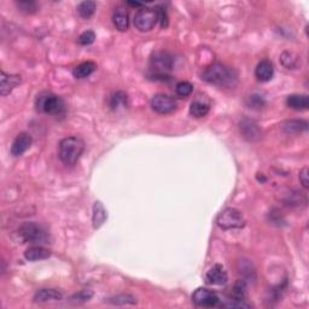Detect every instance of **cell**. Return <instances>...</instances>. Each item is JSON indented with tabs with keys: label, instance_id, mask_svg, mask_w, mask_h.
Wrapping results in <instances>:
<instances>
[{
	"label": "cell",
	"instance_id": "obj_31",
	"mask_svg": "<svg viewBox=\"0 0 309 309\" xmlns=\"http://www.w3.org/2000/svg\"><path fill=\"white\" fill-rule=\"evenodd\" d=\"M17 8L20 9L21 13L25 14H34L37 13V4L34 2H28V0H20V2H16Z\"/></svg>",
	"mask_w": 309,
	"mask_h": 309
},
{
	"label": "cell",
	"instance_id": "obj_7",
	"mask_svg": "<svg viewBox=\"0 0 309 309\" xmlns=\"http://www.w3.org/2000/svg\"><path fill=\"white\" fill-rule=\"evenodd\" d=\"M158 22L157 14L156 10H152L150 8H143L138 10L135 14L133 23L134 27L139 32H150L154 29L156 23Z\"/></svg>",
	"mask_w": 309,
	"mask_h": 309
},
{
	"label": "cell",
	"instance_id": "obj_33",
	"mask_svg": "<svg viewBox=\"0 0 309 309\" xmlns=\"http://www.w3.org/2000/svg\"><path fill=\"white\" fill-rule=\"evenodd\" d=\"M156 14H157V20L160 22L161 28H167L168 27V14H167L166 9H163L162 7H158L157 10H156Z\"/></svg>",
	"mask_w": 309,
	"mask_h": 309
},
{
	"label": "cell",
	"instance_id": "obj_2",
	"mask_svg": "<svg viewBox=\"0 0 309 309\" xmlns=\"http://www.w3.org/2000/svg\"><path fill=\"white\" fill-rule=\"evenodd\" d=\"M85 151V143L79 137H67L60 141L58 155L63 163L73 166L80 160Z\"/></svg>",
	"mask_w": 309,
	"mask_h": 309
},
{
	"label": "cell",
	"instance_id": "obj_29",
	"mask_svg": "<svg viewBox=\"0 0 309 309\" xmlns=\"http://www.w3.org/2000/svg\"><path fill=\"white\" fill-rule=\"evenodd\" d=\"M246 296V282L243 279H239V280L235 281L233 290H232V295L231 297L238 299H245Z\"/></svg>",
	"mask_w": 309,
	"mask_h": 309
},
{
	"label": "cell",
	"instance_id": "obj_21",
	"mask_svg": "<svg viewBox=\"0 0 309 309\" xmlns=\"http://www.w3.org/2000/svg\"><path fill=\"white\" fill-rule=\"evenodd\" d=\"M209 110H210V105L207 102L199 101V99H195L190 105V114L193 117L201 119V117L207 116Z\"/></svg>",
	"mask_w": 309,
	"mask_h": 309
},
{
	"label": "cell",
	"instance_id": "obj_16",
	"mask_svg": "<svg viewBox=\"0 0 309 309\" xmlns=\"http://www.w3.org/2000/svg\"><path fill=\"white\" fill-rule=\"evenodd\" d=\"M63 298V295L60 291L55 289H40L35 292L34 295V302H56L61 301Z\"/></svg>",
	"mask_w": 309,
	"mask_h": 309
},
{
	"label": "cell",
	"instance_id": "obj_6",
	"mask_svg": "<svg viewBox=\"0 0 309 309\" xmlns=\"http://www.w3.org/2000/svg\"><path fill=\"white\" fill-rule=\"evenodd\" d=\"M174 66L173 56L164 51L155 52L150 60V69L154 76H166Z\"/></svg>",
	"mask_w": 309,
	"mask_h": 309
},
{
	"label": "cell",
	"instance_id": "obj_4",
	"mask_svg": "<svg viewBox=\"0 0 309 309\" xmlns=\"http://www.w3.org/2000/svg\"><path fill=\"white\" fill-rule=\"evenodd\" d=\"M20 237L25 243H29L31 245H45L49 243V234L35 222H25L19 229Z\"/></svg>",
	"mask_w": 309,
	"mask_h": 309
},
{
	"label": "cell",
	"instance_id": "obj_5",
	"mask_svg": "<svg viewBox=\"0 0 309 309\" xmlns=\"http://www.w3.org/2000/svg\"><path fill=\"white\" fill-rule=\"evenodd\" d=\"M216 223L222 229H240L245 226V220L239 210L234 208H226L219 214Z\"/></svg>",
	"mask_w": 309,
	"mask_h": 309
},
{
	"label": "cell",
	"instance_id": "obj_12",
	"mask_svg": "<svg viewBox=\"0 0 309 309\" xmlns=\"http://www.w3.org/2000/svg\"><path fill=\"white\" fill-rule=\"evenodd\" d=\"M21 82H22V79L20 75L7 74L4 70H2V73H0V94L3 97L8 96L19 86Z\"/></svg>",
	"mask_w": 309,
	"mask_h": 309
},
{
	"label": "cell",
	"instance_id": "obj_19",
	"mask_svg": "<svg viewBox=\"0 0 309 309\" xmlns=\"http://www.w3.org/2000/svg\"><path fill=\"white\" fill-rule=\"evenodd\" d=\"M97 69V64L94 62L87 61V62H82V63L79 64L74 68L73 70V75L76 79H85L88 78L91 74H93L94 70Z\"/></svg>",
	"mask_w": 309,
	"mask_h": 309
},
{
	"label": "cell",
	"instance_id": "obj_10",
	"mask_svg": "<svg viewBox=\"0 0 309 309\" xmlns=\"http://www.w3.org/2000/svg\"><path fill=\"white\" fill-rule=\"evenodd\" d=\"M239 131L248 141H257L262 137V129L254 120L243 119L239 122Z\"/></svg>",
	"mask_w": 309,
	"mask_h": 309
},
{
	"label": "cell",
	"instance_id": "obj_26",
	"mask_svg": "<svg viewBox=\"0 0 309 309\" xmlns=\"http://www.w3.org/2000/svg\"><path fill=\"white\" fill-rule=\"evenodd\" d=\"M96 3L91 2V0H87V2H82L78 5V14L80 15L81 19H90V17L93 16V14L96 13Z\"/></svg>",
	"mask_w": 309,
	"mask_h": 309
},
{
	"label": "cell",
	"instance_id": "obj_27",
	"mask_svg": "<svg viewBox=\"0 0 309 309\" xmlns=\"http://www.w3.org/2000/svg\"><path fill=\"white\" fill-rule=\"evenodd\" d=\"M220 302H221V307L223 308H232V309H248L251 308V304L245 302V299H238L233 298V297H228L227 299H221L220 298Z\"/></svg>",
	"mask_w": 309,
	"mask_h": 309
},
{
	"label": "cell",
	"instance_id": "obj_28",
	"mask_svg": "<svg viewBox=\"0 0 309 309\" xmlns=\"http://www.w3.org/2000/svg\"><path fill=\"white\" fill-rule=\"evenodd\" d=\"M109 303L111 304H117V305H123V304H135L137 303V298L134 296L128 295V293H122V295H117L115 297L108 299Z\"/></svg>",
	"mask_w": 309,
	"mask_h": 309
},
{
	"label": "cell",
	"instance_id": "obj_24",
	"mask_svg": "<svg viewBox=\"0 0 309 309\" xmlns=\"http://www.w3.org/2000/svg\"><path fill=\"white\" fill-rule=\"evenodd\" d=\"M280 61L282 66L286 69H297L298 67H301V57L293 54V52H282L280 56Z\"/></svg>",
	"mask_w": 309,
	"mask_h": 309
},
{
	"label": "cell",
	"instance_id": "obj_32",
	"mask_svg": "<svg viewBox=\"0 0 309 309\" xmlns=\"http://www.w3.org/2000/svg\"><path fill=\"white\" fill-rule=\"evenodd\" d=\"M94 40H96V34H94V32L92 31H86L84 32V33L80 34V37H79V44L82 46H87L91 45V44L94 43Z\"/></svg>",
	"mask_w": 309,
	"mask_h": 309
},
{
	"label": "cell",
	"instance_id": "obj_34",
	"mask_svg": "<svg viewBox=\"0 0 309 309\" xmlns=\"http://www.w3.org/2000/svg\"><path fill=\"white\" fill-rule=\"evenodd\" d=\"M250 108H262L263 105V99L262 97L257 96V94H254V96H250Z\"/></svg>",
	"mask_w": 309,
	"mask_h": 309
},
{
	"label": "cell",
	"instance_id": "obj_30",
	"mask_svg": "<svg viewBox=\"0 0 309 309\" xmlns=\"http://www.w3.org/2000/svg\"><path fill=\"white\" fill-rule=\"evenodd\" d=\"M193 91L192 84H190L188 81H180L176 84L175 86V92L179 97L181 98H185V97H188Z\"/></svg>",
	"mask_w": 309,
	"mask_h": 309
},
{
	"label": "cell",
	"instance_id": "obj_1",
	"mask_svg": "<svg viewBox=\"0 0 309 309\" xmlns=\"http://www.w3.org/2000/svg\"><path fill=\"white\" fill-rule=\"evenodd\" d=\"M202 79L219 87H233L238 81V74L232 68L216 62L205 68L202 73Z\"/></svg>",
	"mask_w": 309,
	"mask_h": 309
},
{
	"label": "cell",
	"instance_id": "obj_11",
	"mask_svg": "<svg viewBox=\"0 0 309 309\" xmlns=\"http://www.w3.org/2000/svg\"><path fill=\"white\" fill-rule=\"evenodd\" d=\"M32 143H33L32 135L29 133H26V132H22V133H20L15 138L13 145H11V155H13L14 157H20V156H22L31 148Z\"/></svg>",
	"mask_w": 309,
	"mask_h": 309
},
{
	"label": "cell",
	"instance_id": "obj_36",
	"mask_svg": "<svg viewBox=\"0 0 309 309\" xmlns=\"http://www.w3.org/2000/svg\"><path fill=\"white\" fill-rule=\"evenodd\" d=\"M128 5H131V7H133V8H140V9H143V7H144V4H141V3H134V2H128L127 3Z\"/></svg>",
	"mask_w": 309,
	"mask_h": 309
},
{
	"label": "cell",
	"instance_id": "obj_9",
	"mask_svg": "<svg viewBox=\"0 0 309 309\" xmlns=\"http://www.w3.org/2000/svg\"><path fill=\"white\" fill-rule=\"evenodd\" d=\"M176 101L173 97L168 94H156L154 98L151 99V108L152 110L158 114H169L176 109Z\"/></svg>",
	"mask_w": 309,
	"mask_h": 309
},
{
	"label": "cell",
	"instance_id": "obj_20",
	"mask_svg": "<svg viewBox=\"0 0 309 309\" xmlns=\"http://www.w3.org/2000/svg\"><path fill=\"white\" fill-rule=\"evenodd\" d=\"M128 104V97L127 94L122 91H117L111 94L110 99H109V107H110L111 110L117 111L121 110V109H125Z\"/></svg>",
	"mask_w": 309,
	"mask_h": 309
},
{
	"label": "cell",
	"instance_id": "obj_35",
	"mask_svg": "<svg viewBox=\"0 0 309 309\" xmlns=\"http://www.w3.org/2000/svg\"><path fill=\"white\" fill-rule=\"evenodd\" d=\"M299 181H301L302 186L307 190L308 188V168L307 167H304L301 172H299Z\"/></svg>",
	"mask_w": 309,
	"mask_h": 309
},
{
	"label": "cell",
	"instance_id": "obj_22",
	"mask_svg": "<svg viewBox=\"0 0 309 309\" xmlns=\"http://www.w3.org/2000/svg\"><path fill=\"white\" fill-rule=\"evenodd\" d=\"M307 128L308 123L307 121H303V120H290V121L282 123V129L287 134L299 133V132L307 131Z\"/></svg>",
	"mask_w": 309,
	"mask_h": 309
},
{
	"label": "cell",
	"instance_id": "obj_25",
	"mask_svg": "<svg viewBox=\"0 0 309 309\" xmlns=\"http://www.w3.org/2000/svg\"><path fill=\"white\" fill-rule=\"evenodd\" d=\"M284 202L285 204L291 205V207H299L301 204H307V197L297 191H290L289 193H286Z\"/></svg>",
	"mask_w": 309,
	"mask_h": 309
},
{
	"label": "cell",
	"instance_id": "obj_23",
	"mask_svg": "<svg viewBox=\"0 0 309 309\" xmlns=\"http://www.w3.org/2000/svg\"><path fill=\"white\" fill-rule=\"evenodd\" d=\"M107 220V210L101 202H96L93 205V215H92V222L94 228H99L103 223Z\"/></svg>",
	"mask_w": 309,
	"mask_h": 309
},
{
	"label": "cell",
	"instance_id": "obj_15",
	"mask_svg": "<svg viewBox=\"0 0 309 309\" xmlns=\"http://www.w3.org/2000/svg\"><path fill=\"white\" fill-rule=\"evenodd\" d=\"M50 256H51V251H50L49 249L44 248L43 245H32L31 248H28L25 251L26 260L32 261V262L46 260Z\"/></svg>",
	"mask_w": 309,
	"mask_h": 309
},
{
	"label": "cell",
	"instance_id": "obj_3",
	"mask_svg": "<svg viewBox=\"0 0 309 309\" xmlns=\"http://www.w3.org/2000/svg\"><path fill=\"white\" fill-rule=\"evenodd\" d=\"M35 107L39 113L51 115V116H63L66 114V103L60 96L52 92L38 94L35 99Z\"/></svg>",
	"mask_w": 309,
	"mask_h": 309
},
{
	"label": "cell",
	"instance_id": "obj_17",
	"mask_svg": "<svg viewBox=\"0 0 309 309\" xmlns=\"http://www.w3.org/2000/svg\"><path fill=\"white\" fill-rule=\"evenodd\" d=\"M286 104L293 110H307L309 107V97L307 94H290L286 98Z\"/></svg>",
	"mask_w": 309,
	"mask_h": 309
},
{
	"label": "cell",
	"instance_id": "obj_13",
	"mask_svg": "<svg viewBox=\"0 0 309 309\" xmlns=\"http://www.w3.org/2000/svg\"><path fill=\"white\" fill-rule=\"evenodd\" d=\"M228 280L227 272L221 264H214L205 275V281L210 285H223Z\"/></svg>",
	"mask_w": 309,
	"mask_h": 309
},
{
	"label": "cell",
	"instance_id": "obj_14",
	"mask_svg": "<svg viewBox=\"0 0 309 309\" xmlns=\"http://www.w3.org/2000/svg\"><path fill=\"white\" fill-rule=\"evenodd\" d=\"M274 75V66L268 60L261 61L255 69V76L258 81L268 82Z\"/></svg>",
	"mask_w": 309,
	"mask_h": 309
},
{
	"label": "cell",
	"instance_id": "obj_8",
	"mask_svg": "<svg viewBox=\"0 0 309 309\" xmlns=\"http://www.w3.org/2000/svg\"><path fill=\"white\" fill-rule=\"evenodd\" d=\"M192 302L197 307L213 308L219 305L220 297L214 291L205 289V287H199L193 292Z\"/></svg>",
	"mask_w": 309,
	"mask_h": 309
},
{
	"label": "cell",
	"instance_id": "obj_18",
	"mask_svg": "<svg viewBox=\"0 0 309 309\" xmlns=\"http://www.w3.org/2000/svg\"><path fill=\"white\" fill-rule=\"evenodd\" d=\"M113 22L117 31L127 32L129 28V17L127 11L122 8L117 9V10L114 13Z\"/></svg>",
	"mask_w": 309,
	"mask_h": 309
}]
</instances>
